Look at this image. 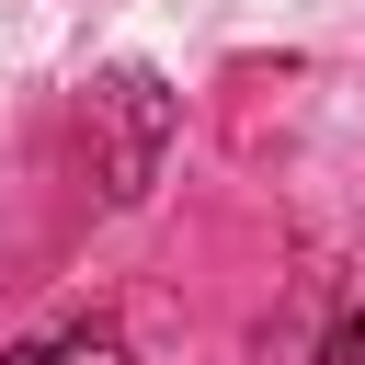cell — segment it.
Returning <instances> with one entry per match:
<instances>
[{
	"mask_svg": "<svg viewBox=\"0 0 365 365\" xmlns=\"http://www.w3.org/2000/svg\"><path fill=\"white\" fill-rule=\"evenodd\" d=\"M160 148H171V80L160 68H114L91 91V171H103V194L137 205L160 182Z\"/></svg>",
	"mask_w": 365,
	"mask_h": 365,
	"instance_id": "cell-1",
	"label": "cell"
},
{
	"mask_svg": "<svg viewBox=\"0 0 365 365\" xmlns=\"http://www.w3.org/2000/svg\"><path fill=\"white\" fill-rule=\"evenodd\" d=\"M57 365H125V331L114 319H68L57 331Z\"/></svg>",
	"mask_w": 365,
	"mask_h": 365,
	"instance_id": "cell-2",
	"label": "cell"
},
{
	"mask_svg": "<svg viewBox=\"0 0 365 365\" xmlns=\"http://www.w3.org/2000/svg\"><path fill=\"white\" fill-rule=\"evenodd\" d=\"M331 365H365V308H354V319L331 331Z\"/></svg>",
	"mask_w": 365,
	"mask_h": 365,
	"instance_id": "cell-3",
	"label": "cell"
},
{
	"mask_svg": "<svg viewBox=\"0 0 365 365\" xmlns=\"http://www.w3.org/2000/svg\"><path fill=\"white\" fill-rule=\"evenodd\" d=\"M0 365H57V331H34V342H11Z\"/></svg>",
	"mask_w": 365,
	"mask_h": 365,
	"instance_id": "cell-4",
	"label": "cell"
}]
</instances>
